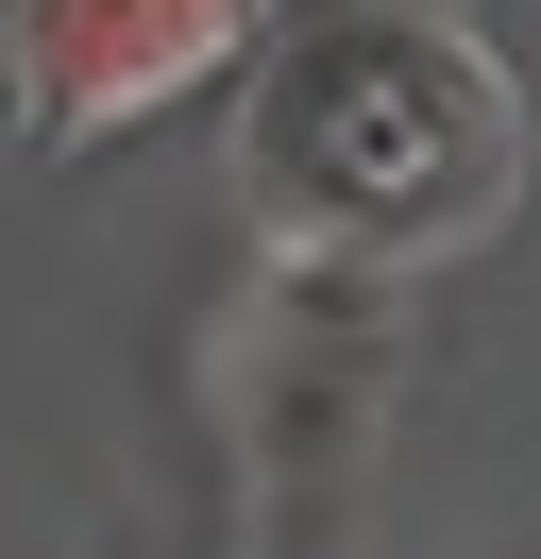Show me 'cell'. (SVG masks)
Listing matches in <instances>:
<instances>
[{"mask_svg": "<svg viewBox=\"0 0 541 559\" xmlns=\"http://www.w3.org/2000/svg\"><path fill=\"white\" fill-rule=\"evenodd\" d=\"M237 187L288 254H356V272H440L507 221L525 187V103L491 51L440 17H356L288 35L237 85Z\"/></svg>", "mask_w": 541, "mask_h": 559, "instance_id": "6da1fadb", "label": "cell"}, {"mask_svg": "<svg viewBox=\"0 0 541 559\" xmlns=\"http://www.w3.org/2000/svg\"><path fill=\"white\" fill-rule=\"evenodd\" d=\"M270 0H0V85H17V136H119V119L187 103L254 51Z\"/></svg>", "mask_w": 541, "mask_h": 559, "instance_id": "7a4b0ae2", "label": "cell"}]
</instances>
